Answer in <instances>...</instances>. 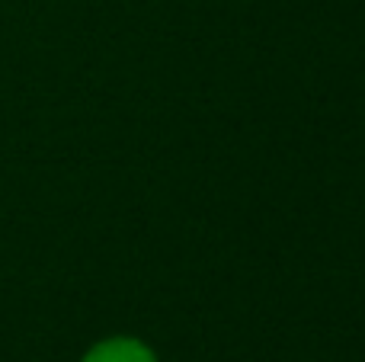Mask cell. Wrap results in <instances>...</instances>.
Returning <instances> with one entry per match:
<instances>
[{
    "label": "cell",
    "instance_id": "obj_1",
    "mask_svg": "<svg viewBox=\"0 0 365 362\" xmlns=\"http://www.w3.org/2000/svg\"><path fill=\"white\" fill-rule=\"evenodd\" d=\"M81 362H158V356L135 337H109L96 343Z\"/></svg>",
    "mask_w": 365,
    "mask_h": 362
}]
</instances>
